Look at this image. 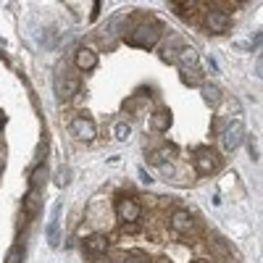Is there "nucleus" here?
Returning a JSON list of instances; mask_svg holds the SVG:
<instances>
[{
	"label": "nucleus",
	"instance_id": "obj_21",
	"mask_svg": "<svg viewBox=\"0 0 263 263\" xmlns=\"http://www.w3.org/2000/svg\"><path fill=\"white\" fill-rule=\"evenodd\" d=\"M124 263H142V261H137V258H127Z\"/></svg>",
	"mask_w": 263,
	"mask_h": 263
},
{
	"label": "nucleus",
	"instance_id": "obj_20",
	"mask_svg": "<svg viewBox=\"0 0 263 263\" xmlns=\"http://www.w3.org/2000/svg\"><path fill=\"white\" fill-rule=\"evenodd\" d=\"M140 179H142L145 184H148V182H153V179H150V176H148V171H145V168H140Z\"/></svg>",
	"mask_w": 263,
	"mask_h": 263
},
{
	"label": "nucleus",
	"instance_id": "obj_17",
	"mask_svg": "<svg viewBox=\"0 0 263 263\" xmlns=\"http://www.w3.org/2000/svg\"><path fill=\"white\" fill-rule=\"evenodd\" d=\"M68 182H71V168H58V174H56V187H66Z\"/></svg>",
	"mask_w": 263,
	"mask_h": 263
},
{
	"label": "nucleus",
	"instance_id": "obj_5",
	"mask_svg": "<svg viewBox=\"0 0 263 263\" xmlns=\"http://www.w3.org/2000/svg\"><path fill=\"white\" fill-rule=\"evenodd\" d=\"M229 27H231L229 13H224V11H211V13H208V29H211V32L224 34Z\"/></svg>",
	"mask_w": 263,
	"mask_h": 263
},
{
	"label": "nucleus",
	"instance_id": "obj_16",
	"mask_svg": "<svg viewBox=\"0 0 263 263\" xmlns=\"http://www.w3.org/2000/svg\"><path fill=\"white\" fill-rule=\"evenodd\" d=\"M24 208H27V213L32 216L37 211V190H29L27 192V197H24Z\"/></svg>",
	"mask_w": 263,
	"mask_h": 263
},
{
	"label": "nucleus",
	"instance_id": "obj_14",
	"mask_svg": "<svg viewBox=\"0 0 263 263\" xmlns=\"http://www.w3.org/2000/svg\"><path fill=\"white\" fill-rule=\"evenodd\" d=\"M45 176H48V168H45V164H42V166L34 168L32 179H29V190H40V184H45Z\"/></svg>",
	"mask_w": 263,
	"mask_h": 263
},
{
	"label": "nucleus",
	"instance_id": "obj_22",
	"mask_svg": "<svg viewBox=\"0 0 263 263\" xmlns=\"http://www.w3.org/2000/svg\"><path fill=\"white\" fill-rule=\"evenodd\" d=\"M3 121H5V119H3V113H0V127H3Z\"/></svg>",
	"mask_w": 263,
	"mask_h": 263
},
{
	"label": "nucleus",
	"instance_id": "obj_6",
	"mask_svg": "<svg viewBox=\"0 0 263 263\" xmlns=\"http://www.w3.org/2000/svg\"><path fill=\"white\" fill-rule=\"evenodd\" d=\"M58 213H61V203L53 205L50 224H48V242H50V247H58L61 245V221H58Z\"/></svg>",
	"mask_w": 263,
	"mask_h": 263
},
{
	"label": "nucleus",
	"instance_id": "obj_1",
	"mask_svg": "<svg viewBox=\"0 0 263 263\" xmlns=\"http://www.w3.org/2000/svg\"><path fill=\"white\" fill-rule=\"evenodd\" d=\"M158 37L161 32L158 29H153V27H140L137 32H132L129 34V45H134V48H153V45L158 42Z\"/></svg>",
	"mask_w": 263,
	"mask_h": 263
},
{
	"label": "nucleus",
	"instance_id": "obj_3",
	"mask_svg": "<svg viewBox=\"0 0 263 263\" xmlns=\"http://www.w3.org/2000/svg\"><path fill=\"white\" fill-rule=\"evenodd\" d=\"M71 132L79 140H95V134H98V129H95V124H92L90 119H84V116H76V119L71 121Z\"/></svg>",
	"mask_w": 263,
	"mask_h": 263
},
{
	"label": "nucleus",
	"instance_id": "obj_11",
	"mask_svg": "<svg viewBox=\"0 0 263 263\" xmlns=\"http://www.w3.org/2000/svg\"><path fill=\"white\" fill-rule=\"evenodd\" d=\"M150 127L156 129V132H166L168 127H171V113H168V111H158L150 119Z\"/></svg>",
	"mask_w": 263,
	"mask_h": 263
},
{
	"label": "nucleus",
	"instance_id": "obj_19",
	"mask_svg": "<svg viewBox=\"0 0 263 263\" xmlns=\"http://www.w3.org/2000/svg\"><path fill=\"white\" fill-rule=\"evenodd\" d=\"M76 90H79V82H76V79H68V82L64 84V98H71Z\"/></svg>",
	"mask_w": 263,
	"mask_h": 263
},
{
	"label": "nucleus",
	"instance_id": "obj_13",
	"mask_svg": "<svg viewBox=\"0 0 263 263\" xmlns=\"http://www.w3.org/2000/svg\"><path fill=\"white\" fill-rule=\"evenodd\" d=\"M176 61H179V64L184 66V68H187V66H197V50L195 48H184L182 53H179V58H176Z\"/></svg>",
	"mask_w": 263,
	"mask_h": 263
},
{
	"label": "nucleus",
	"instance_id": "obj_10",
	"mask_svg": "<svg viewBox=\"0 0 263 263\" xmlns=\"http://www.w3.org/2000/svg\"><path fill=\"white\" fill-rule=\"evenodd\" d=\"M171 227H174L176 231H190V229H192V216H190L187 211H174Z\"/></svg>",
	"mask_w": 263,
	"mask_h": 263
},
{
	"label": "nucleus",
	"instance_id": "obj_4",
	"mask_svg": "<svg viewBox=\"0 0 263 263\" xmlns=\"http://www.w3.org/2000/svg\"><path fill=\"white\" fill-rule=\"evenodd\" d=\"M242 137H245V129H242V124H239V121H234V124H231V127L227 129V132H224V148H227V150H237L239 148V145H242Z\"/></svg>",
	"mask_w": 263,
	"mask_h": 263
},
{
	"label": "nucleus",
	"instance_id": "obj_15",
	"mask_svg": "<svg viewBox=\"0 0 263 263\" xmlns=\"http://www.w3.org/2000/svg\"><path fill=\"white\" fill-rule=\"evenodd\" d=\"M113 132H116V140H119V142H127L129 137H132V127H129V124H124V121L116 124Z\"/></svg>",
	"mask_w": 263,
	"mask_h": 263
},
{
	"label": "nucleus",
	"instance_id": "obj_23",
	"mask_svg": "<svg viewBox=\"0 0 263 263\" xmlns=\"http://www.w3.org/2000/svg\"><path fill=\"white\" fill-rule=\"evenodd\" d=\"M195 263H208V261H195Z\"/></svg>",
	"mask_w": 263,
	"mask_h": 263
},
{
	"label": "nucleus",
	"instance_id": "obj_2",
	"mask_svg": "<svg viewBox=\"0 0 263 263\" xmlns=\"http://www.w3.org/2000/svg\"><path fill=\"white\" fill-rule=\"evenodd\" d=\"M195 166H197L200 174H211V171L219 168V156H216L211 148H200L195 153Z\"/></svg>",
	"mask_w": 263,
	"mask_h": 263
},
{
	"label": "nucleus",
	"instance_id": "obj_7",
	"mask_svg": "<svg viewBox=\"0 0 263 263\" xmlns=\"http://www.w3.org/2000/svg\"><path fill=\"white\" fill-rule=\"evenodd\" d=\"M119 216H121V221L134 224L140 219V205H137L134 200H119Z\"/></svg>",
	"mask_w": 263,
	"mask_h": 263
},
{
	"label": "nucleus",
	"instance_id": "obj_9",
	"mask_svg": "<svg viewBox=\"0 0 263 263\" xmlns=\"http://www.w3.org/2000/svg\"><path fill=\"white\" fill-rule=\"evenodd\" d=\"M84 247H87L90 255H100V253L108 250V239H105V234H92L87 242H84Z\"/></svg>",
	"mask_w": 263,
	"mask_h": 263
},
{
	"label": "nucleus",
	"instance_id": "obj_18",
	"mask_svg": "<svg viewBox=\"0 0 263 263\" xmlns=\"http://www.w3.org/2000/svg\"><path fill=\"white\" fill-rule=\"evenodd\" d=\"M21 258H24V250H21L19 245H13L8 255H5V263H21Z\"/></svg>",
	"mask_w": 263,
	"mask_h": 263
},
{
	"label": "nucleus",
	"instance_id": "obj_8",
	"mask_svg": "<svg viewBox=\"0 0 263 263\" xmlns=\"http://www.w3.org/2000/svg\"><path fill=\"white\" fill-rule=\"evenodd\" d=\"M76 66H79L82 71H90V68H95V66H98L95 50H90V48H79V50H76Z\"/></svg>",
	"mask_w": 263,
	"mask_h": 263
},
{
	"label": "nucleus",
	"instance_id": "obj_12",
	"mask_svg": "<svg viewBox=\"0 0 263 263\" xmlns=\"http://www.w3.org/2000/svg\"><path fill=\"white\" fill-rule=\"evenodd\" d=\"M200 92H203V100L208 105H219L221 103V90L216 87V84H203V90H200Z\"/></svg>",
	"mask_w": 263,
	"mask_h": 263
}]
</instances>
